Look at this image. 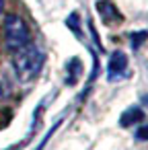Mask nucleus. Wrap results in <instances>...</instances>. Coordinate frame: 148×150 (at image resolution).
Wrapping results in <instances>:
<instances>
[{"label":"nucleus","instance_id":"nucleus-6","mask_svg":"<svg viewBox=\"0 0 148 150\" xmlns=\"http://www.w3.org/2000/svg\"><path fill=\"white\" fill-rule=\"evenodd\" d=\"M80 72H82L80 60H78V58H72V60L68 62V68H66V84L74 86L76 80H78V76H80Z\"/></svg>","mask_w":148,"mask_h":150},{"label":"nucleus","instance_id":"nucleus-1","mask_svg":"<svg viewBox=\"0 0 148 150\" xmlns=\"http://www.w3.org/2000/svg\"><path fill=\"white\" fill-rule=\"evenodd\" d=\"M43 60H45L43 52L33 41H29L27 45L13 52V66H15V74H17L19 82H31L39 74Z\"/></svg>","mask_w":148,"mask_h":150},{"label":"nucleus","instance_id":"nucleus-3","mask_svg":"<svg viewBox=\"0 0 148 150\" xmlns=\"http://www.w3.org/2000/svg\"><path fill=\"white\" fill-rule=\"evenodd\" d=\"M125 70H127V56L121 50L113 52L109 58V64H107V80L113 82V80L121 78L125 74Z\"/></svg>","mask_w":148,"mask_h":150},{"label":"nucleus","instance_id":"nucleus-9","mask_svg":"<svg viewBox=\"0 0 148 150\" xmlns=\"http://www.w3.org/2000/svg\"><path fill=\"white\" fill-rule=\"evenodd\" d=\"M11 119H13V111L11 109H0V129L6 127L11 123Z\"/></svg>","mask_w":148,"mask_h":150},{"label":"nucleus","instance_id":"nucleus-4","mask_svg":"<svg viewBox=\"0 0 148 150\" xmlns=\"http://www.w3.org/2000/svg\"><path fill=\"white\" fill-rule=\"evenodd\" d=\"M97 13L101 15L103 23H119L121 21V13L117 11V6L111 2V0H97V4H95Z\"/></svg>","mask_w":148,"mask_h":150},{"label":"nucleus","instance_id":"nucleus-11","mask_svg":"<svg viewBox=\"0 0 148 150\" xmlns=\"http://www.w3.org/2000/svg\"><path fill=\"white\" fill-rule=\"evenodd\" d=\"M2 8H4V0H0V13H2Z\"/></svg>","mask_w":148,"mask_h":150},{"label":"nucleus","instance_id":"nucleus-7","mask_svg":"<svg viewBox=\"0 0 148 150\" xmlns=\"http://www.w3.org/2000/svg\"><path fill=\"white\" fill-rule=\"evenodd\" d=\"M80 17H78V13H70V17L66 19V25H68V29H72V33L80 39L82 37V33H80Z\"/></svg>","mask_w":148,"mask_h":150},{"label":"nucleus","instance_id":"nucleus-10","mask_svg":"<svg viewBox=\"0 0 148 150\" xmlns=\"http://www.w3.org/2000/svg\"><path fill=\"white\" fill-rule=\"evenodd\" d=\"M136 140H148V125H142L136 129Z\"/></svg>","mask_w":148,"mask_h":150},{"label":"nucleus","instance_id":"nucleus-5","mask_svg":"<svg viewBox=\"0 0 148 150\" xmlns=\"http://www.w3.org/2000/svg\"><path fill=\"white\" fill-rule=\"evenodd\" d=\"M144 119V111L140 107H130L121 117H119V125L121 127H132L134 123H140Z\"/></svg>","mask_w":148,"mask_h":150},{"label":"nucleus","instance_id":"nucleus-8","mask_svg":"<svg viewBox=\"0 0 148 150\" xmlns=\"http://www.w3.org/2000/svg\"><path fill=\"white\" fill-rule=\"evenodd\" d=\"M148 39V31H138V33H132L130 37V43H132V50H140V45Z\"/></svg>","mask_w":148,"mask_h":150},{"label":"nucleus","instance_id":"nucleus-2","mask_svg":"<svg viewBox=\"0 0 148 150\" xmlns=\"http://www.w3.org/2000/svg\"><path fill=\"white\" fill-rule=\"evenodd\" d=\"M4 39L11 52H17L19 47L27 45L31 41V31L25 23V19L17 13H8L4 19Z\"/></svg>","mask_w":148,"mask_h":150}]
</instances>
